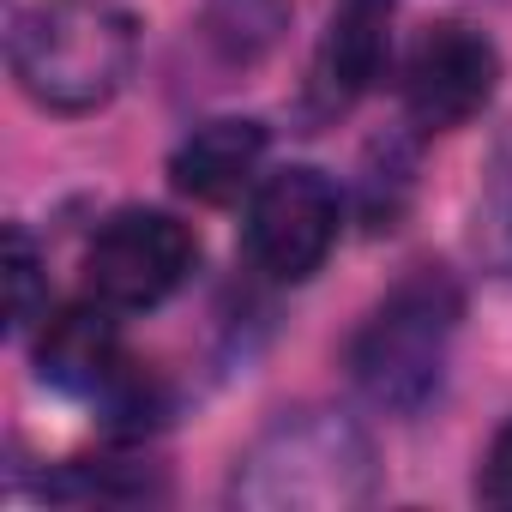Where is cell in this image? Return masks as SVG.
Here are the masks:
<instances>
[{
	"mask_svg": "<svg viewBox=\"0 0 512 512\" xmlns=\"http://www.w3.org/2000/svg\"><path fill=\"white\" fill-rule=\"evenodd\" d=\"M260 163H266V127L260 121H205L193 127L175 157H169V181L199 199V205H229L247 187H260Z\"/></svg>",
	"mask_w": 512,
	"mask_h": 512,
	"instance_id": "obj_9",
	"label": "cell"
},
{
	"mask_svg": "<svg viewBox=\"0 0 512 512\" xmlns=\"http://www.w3.org/2000/svg\"><path fill=\"white\" fill-rule=\"evenodd\" d=\"M392 13H398V0H338L332 7V25L320 37V55L308 67V91H302L308 121H332L356 97H368V85L386 67Z\"/></svg>",
	"mask_w": 512,
	"mask_h": 512,
	"instance_id": "obj_7",
	"label": "cell"
},
{
	"mask_svg": "<svg viewBox=\"0 0 512 512\" xmlns=\"http://www.w3.org/2000/svg\"><path fill=\"white\" fill-rule=\"evenodd\" d=\"M193 260H199V241L181 217L127 205L109 223H97L85 247V284L109 308H157L193 278Z\"/></svg>",
	"mask_w": 512,
	"mask_h": 512,
	"instance_id": "obj_4",
	"label": "cell"
},
{
	"mask_svg": "<svg viewBox=\"0 0 512 512\" xmlns=\"http://www.w3.org/2000/svg\"><path fill=\"white\" fill-rule=\"evenodd\" d=\"M476 494L488 506H512V422L494 434V446L482 458V476H476Z\"/></svg>",
	"mask_w": 512,
	"mask_h": 512,
	"instance_id": "obj_12",
	"label": "cell"
},
{
	"mask_svg": "<svg viewBox=\"0 0 512 512\" xmlns=\"http://www.w3.org/2000/svg\"><path fill=\"white\" fill-rule=\"evenodd\" d=\"M139 55V25L121 0H37L13 25V79L37 109H103Z\"/></svg>",
	"mask_w": 512,
	"mask_h": 512,
	"instance_id": "obj_2",
	"label": "cell"
},
{
	"mask_svg": "<svg viewBox=\"0 0 512 512\" xmlns=\"http://www.w3.org/2000/svg\"><path fill=\"white\" fill-rule=\"evenodd\" d=\"M284 0H205V19H211V37L223 55L235 61H253V55H266L284 31Z\"/></svg>",
	"mask_w": 512,
	"mask_h": 512,
	"instance_id": "obj_10",
	"label": "cell"
},
{
	"mask_svg": "<svg viewBox=\"0 0 512 512\" xmlns=\"http://www.w3.org/2000/svg\"><path fill=\"white\" fill-rule=\"evenodd\" d=\"M458 320H464V296L446 266H416L410 278H398L350 338L344 368L356 392L392 416H416L446 380Z\"/></svg>",
	"mask_w": 512,
	"mask_h": 512,
	"instance_id": "obj_3",
	"label": "cell"
},
{
	"mask_svg": "<svg viewBox=\"0 0 512 512\" xmlns=\"http://www.w3.org/2000/svg\"><path fill=\"white\" fill-rule=\"evenodd\" d=\"M500 85V55L494 43L464 25V19H440L428 25L410 55H404V115L422 127V133H452L464 127L470 115L488 109Z\"/></svg>",
	"mask_w": 512,
	"mask_h": 512,
	"instance_id": "obj_6",
	"label": "cell"
},
{
	"mask_svg": "<svg viewBox=\"0 0 512 512\" xmlns=\"http://www.w3.org/2000/svg\"><path fill=\"white\" fill-rule=\"evenodd\" d=\"M380 488L374 440L344 410H290L229 470V506L241 512H350Z\"/></svg>",
	"mask_w": 512,
	"mask_h": 512,
	"instance_id": "obj_1",
	"label": "cell"
},
{
	"mask_svg": "<svg viewBox=\"0 0 512 512\" xmlns=\"http://www.w3.org/2000/svg\"><path fill=\"white\" fill-rule=\"evenodd\" d=\"M37 368H43V380L67 386V392L109 398L127 380V368H133L127 350H121V332L109 320V302H73V308L43 314V326H37Z\"/></svg>",
	"mask_w": 512,
	"mask_h": 512,
	"instance_id": "obj_8",
	"label": "cell"
},
{
	"mask_svg": "<svg viewBox=\"0 0 512 512\" xmlns=\"http://www.w3.org/2000/svg\"><path fill=\"white\" fill-rule=\"evenodd\" d=\"M7 253H13V266H7V272H13V296H7V308H13V326L25 332V326H37V314L49 308V302H43V260H37V241H31L19 223L7 229Z\"/></svg>",
	"mask_w": 512,
	"mask_h": 512,
	"instance_id": "obj_11",
	"label": "cell"
},
{
	"mask_svg": "<svg viewBox=\"0 0 512 512\" xmlns=\"http://www.w3.org/2000/svg\"><path fill=\"white\" fill-rule=\"evenodd\" d=\"M338 223H344V205L320 169L308 163L272 169L247 199V260L278 284H302L338 247Z\"/></svg>",
	"mask_w": 512,
	"mask_h": 512,
	"instance_id": "obj_5",
	"label": "cell"
}]
</instances>
